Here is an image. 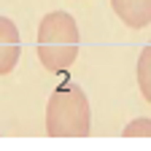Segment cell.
I'll return each instance as SVG.
<instances>
[{
    "label": "cell",
    "instance_id": "cell-1",
    "mask_svg": "<svg viewBox=\"0 0 151 151\" xmlns=\"http://www.w3.org/2000/svg\"><path fill=\"white\" fill-rule=\"evenodd\" d=\"M35 51L41 65L49 73L68 70L78 57V24H76V19L68 11H49L38 24Z\"/></svg>",
    "mask_w": 151,
    "mask_h": 151
},
{
    "label": "cell",
    "instance_id": "cell-2",
    "mask_svg": "<svg viewBox=\"0 0 151 151\" xmlns=\"http://www.w3.org/2000/svg\"><path fill=\"white\" fill-rule=\"evenodd\" d=\"M92 129L89 100L78 84L65 81L49 94L46 132L51 138H86Z\"/></svg>",
    "mask_w": 151,
    "mask_h": 151
},
{
    "label": "cell",
    "instance_id": "cell-3",
    "mask_svg": "<svg viewBox=\"0 0 151 151\" xmlns=\"http://www.w3.org/2000/svg\"><path fill=\"white\" fill-rule=\"evenodd\" d=\"M22 54V41H19V30L8 16H0V76H8Z\"/></svg>",
    "mask_w": 151,
    "mask_h": 151
},
{
    "label": "cell",
    "instance_id": "cell-4",
    "mask_svg": "<svg viewBox=\"0 0 151 151\" xmlns=\"http://www.w3.org/2000/svg\"><path fill=\"white\" fill-rule=\"evenodd\" d=\"M111 8L132 30H140L151 22V0H111Z\"/></svg>",
    "mask_w": 151,
    "mask_h": 151
},
{
    "label": "cell",
    "instance_id": "cell-5",
    "mask_svg": "<svg viewBox=\"0 0 151 151\" xmlns=\"http://www.w3.org/2000/svg\"><path fill=\"white\" fill-rule=\"evenodd\" d=\"M138 86L140 94L151 103V43H146L138 57Z\"/></svg>",
    "mask_w": 151,
    "mask_h": 151
},
{
    "label": "cell",
    "instance_id": "cell-6",
    "mask_svg": "<svg viewBox=\"0 0 151 151\" xmlns=\"http://www.w3.org/2000/svg\"><path fill=\"white\" fill-rule=\"evenodd\" d=\"M124 138H151V119L148 116H138L132 119L124 129H122Z\"/></svg>",
    "mask_w": 151,
    "mask_h": 151
}]
</instances>
